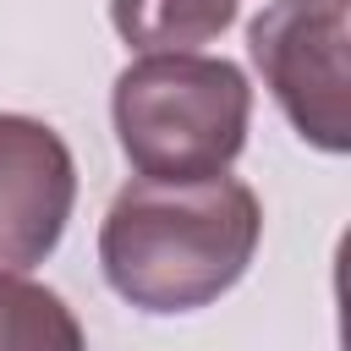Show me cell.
Returning a JSON list of instances; mask_svg holds the SVG:
<instances>
[{"label": "cell", "mask_w": 351, "mask_h": 351, "mask_svg": "<svg viewBox=\"0 0 351 351\" xmlns=\"http://www.w3.org/2000/svg\"><path fill=\"white\" fill-rule=\"evenodd\" d=\"M263 236L258 192L236 176L208 181H132L115 192L99 263L115 296L143 313H192L225 296Z\"/></svg>", "instance_id": "obj_1"}, {"label": "cell", "mask_w": 351, "mask_h": 351, "mask_svg": "<svg viewBox=\"0 0 351 351\" xmlns=\"http://www.w3.org/2000/svg\"><path fill=\"white\" fill-rule=\"evenodd\" d=\"M115 137L143 181L225 176L247 143L252 88L214 55H143L115 77Z\"/></svg>", "instance_id": "obj_2"}, {"label": "cell", "mask_w": 351, "mask_h": 351, "mask_svg": "<svg viewBox=\"0 0 351 351\" xmlns=\"http://www.w3.org/2000/svg\"><path fill=\"white\" fill-rule=\"evenodd\" d=\"M346 38H351V0H274L247 27V49L252 66L263 71V88L274 93L285 121L324 154L351 148Z\"/></svg>", "instance_id": "obj_3"}, {"label": "cell", "mask_w": 351, "mask_h": 351, "mask_svg": "<svg viewBox=\"0 0 351 351\" xmlns=\"http://www.w3.org/2000/svg\"><path fill=\"white\" fill-rule=\"evenodd\" d=\"M77 165L55 126L0 115V274L44 263L71 219Z\"/></svg>", "instance_id": "obj_4"}, {"label": "cell", "mask_w": 351, "mask_h": 351, "mask_svg": "<svg viewBox=\"0 0 351 351\" xmlns=\"http://www.w3.org/2000/svg\"><path fill=\"white\" fill-rule=\"evenodd\" d=\"M110 22L148 55H192L236 22V0H115Z\"/></svg>", "instance_id": "obj_5"}, {"label": "cell", "mask_w": 351, "mask_h": 351, "mask_svg": "<svg viewBox=\"0 0 351 351\" xmlns=\"http://www.w3.org/2000/svg\"><path fill=\"white\" fill-rule=\"evenodd\" d=\"M0 351H88V340L49 285L0 274Z\"/></svg>", "instance_id": "obj_6"}]
</instances>
